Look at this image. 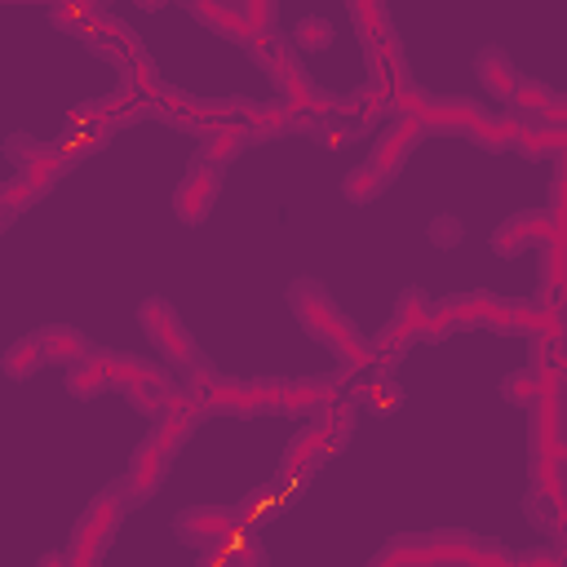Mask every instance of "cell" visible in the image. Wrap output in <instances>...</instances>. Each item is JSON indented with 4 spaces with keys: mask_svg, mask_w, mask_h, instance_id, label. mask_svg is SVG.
<instances>
[{
    "mask_svg": "<svg viewBox=\"0 0 567 567\" xmlns=\"http://www.w3.org/2000/svg\"><path fill=\"white\" fill-rule=\"evenodd\" d=\"M288 306L297 315V323L319 341L328 346L350 372H363V368H377V354H372V341L359 337V328L337 310V301L315 284V279H297L288 288Z\"/></svg>",
    "mask_w": 567,
    "mask_h": 567,
    "instance_id": "6da1fadb",
    "label": "cell"
},
{
    "mask_svg": "<svg viewBox=\"0 0 567 567\" xmlns=\"http://www.w3.org/2000/svg\"><path fill=\"white\" fill-rule=\"evenodd\" d=\"M128 505H133V501H128V483H124V478L106 483V487L89 501V509L80 514V523L71 527V540H66L71 567H102V558H106V549H111V540H115L120 518H124Z\"/></svg>",
    "mask_w": 567,
    "mask_h": 567,
    "instance_id": "7a4b0ae2",
    "label": "cell"
},
{
    "mask_svg": "<svg viewBox=\"0 0 567 567\" xmlns=\"http://www.w3.org/2000/svg\"><path fill=\"white\" fill-rule=\"evenodd\" d=\"M190 390L199 394L204 412H221V416H261V412H279V390L284 381L275 377H257V381H230L208 372L204 363L190 368Z\"/></svg>",
    "mask_w": 567,
    "mask_h": 567,
    "instance_id": "3957f363",
    "label": "cell"
},
{
    "mask_svg": "<svg viewBox=\"0 0 567 567\" xmlns=\"http://www.w3.org/2000/svg\"><path fill=\"white\" fill-rule=\"evenodd\" d=\"M430 315H434V301H430L421 288H403V292H399L390 323H385V328L377 332V341H372V354H377V368H381V372H390V368L408 354V346H416V341L425 337Z\"/></svg>",
    "mask_w": 567,
    "mask_h": 567,
    "instance_id": "277c9868",
    "label": "cell"
},
{
    "mask_svg": "<svg viewBox=\"0 0 567 567\" xmlns=\"http://www.w3.org/2000/svg\"><path fill=\"white\" fill-rule=\"evenodd\" d=\"M137 323H142V332L151 337V346H155L168 363H177V368H199V346H195L190 328L177 319V310H173L164 297H146V301L137 306Z\"/></svg>",
    "mask_w": 567,
    "mask_h": 567,
    "instance_id": "5b68a950",
    "label": "cell"
},
{
    "mask_svg": "<svg viewBox=\"0 0 567 567\" xmlns=\"http://www.w3.org/2000/svg\"><path fill=\"white\" fill-rule=\"evenodd\" d=\"M266 71H270V80H275L279 97H284L292 111H301V115H332V111H337V97L315 89V80L306 75V66H301V62H297V53L288 49V40L270 53Z\"/></svg>",
    "mask_w": 567,
    "mask_h": 567,
    "instance_id": "8992f818",
    "label": "cell"
},
{
    "mask_svg": "<svg viewBox=\"0 0 567 567\" xmlns=\"http://www.w3.org/2000/svg\"><path fill=\"white\" fill-rule=\"evenodd\" d=\"M173 532H177V540L208 554V549H221L239 532V509L235 505H190L173 518Z\"/></svg>",
    "mask_w": 567,
    "mask_h": 567,
    "instance_id": "52a82bcc",
    "label": "cell"
},
{
    "mask_svg": "<svg viewBox=\"0 0 567 567\" xmlns=\"http://www.w3.org/2000/svg\"><path fill=\"white\" fill-rule=\"evenodd\" d=\"M199 416H204V403H199V394L190 390V385H173L168 390V399H164V412L155 416V430H151V439L164 447V456L173 461L182 447H186V439L195 434V425H199Z\"/></svg>",
    "mask_w": 567,
    "mask_h": 567,
    "instance_id": "ba28073f",
    "label": "cell"
},
{
    "mask_svg": "<svg viewBox=\"0 0 567 567\" xmlns=\"http://www.w3.org/2000/svg\"><path fill=\"white\" fill-rule=\"evenodd\" d=\"M217 195H221V168H213V164H204V159L195 155L190 168H186V177H182L177 190H173V213H177V221H182V226H199V221L213 213Z\"/></svg>",
    "mask_w": 567,
    "mask_h": 567,
    "instance_id": "9c48e42d",
    "label": "cell"
},
{
    "mask_svg": "<svg viewBox=\"0 0 567 567\" xmlns=\"http://www.w3.org/2000/svg\"><path fill=\"white\" fill-rule=\"evenodd\" d=\"M443 306L452 310L456 328H487V332H501V337H514V301L505 297H492V292H456V297H443Z\"/></svg>",
    "mask_w": 567,
    "mask_h": 567,
    "instance_id": "30bf717a",
    "label": "cell"
},
{
    "mask_svg": "<svg viewBox=\"0 0 567 567\" xmlns=\"http://www.w3.org/2000/svg\"><path fill=\"white\" fill-rule=\"evenodd\" d=\"M425 137V124L421 120H412V115H390V124L377 133V142H372V155H368V164L381 173V177H390L394 182V173L408 164V155H412V146Z\"/></svg>",
    "mask_w": 567,
    "mask_h": 567,
    "instance_id": "8fae6325",
    "label": "cell"
},
{
    "mask_svg": "<svg viewBox=\"0 0 567 567\" xmlns=\"http://www.w3.org/2000/svg\"><path fill=\"white\" fill-rule=\"evenodd\" d=\"M549 239H554V230H549L545 208H523V213L505 217V221L492 230V248H496L501 257H518L523 248H532V244H549Z\"/></svg>",
    "mask_w": 567,
    "mask_h": 567,
    "instance_id": "7c38bea8",
    "label": "cell"
},
{
    "mask_svg": "<svg viewBox=\"0 0 567 567\" xmlns=\"http://www.w3.org/2000/svg\"><path fill=\"white\" fill-rule=\"evenodd\" d=\"M164 474H168V456H164V447L146 434V439L133 447V456H128V474H124L128 501H133V505H146V501L159 492Z\"/></svg>",
    "mask_w": 567,
    "mask_h": 567,
    "instance_id": "4fadbf2b",
    "label": "cell"
},
{
    "mask_svg": "<svg viewBox=\"0 0 567 567\" xmlns=\"http://www.w3.org/2000/svg\"><path fill=\"white\" fill-rule=\"evenodd\" d=\"M257 142V133H252V124H248V115H235V120H226V124H217L213 133H204L199 137V159L204 164H213V168H226L244 146H252Z\"/></svg>",
    "mask_w": 567,
    "mask_h": 567,
    "instance_id": "5bb4252c",
    "label": "cell"
},
{
    "mask_svg": "<svg viewBox=\"0 0 567 567\" xmlns=\"http://www.w3.org/2000/svg\"><path fill=\"white\" fill-rule=\"evenodd\" d=\"M199 22H208L217 35H226V40H235V44H252L257 35H252V27H248V18H244V4H221V0H190L186 4Z\"/></svg>",
    "mask_w": 567,
    "mask_h": 567,
    "instance_id": "9a60e30c",
    "label": "cell"
},
{
    "mask_svg": "<svg viewBox=\"0 0 567 567\" xmlns=\"http://www.w3.org/2000/svg\"><path fill=\"white\" fill-rule=\"evenodd\" d=\"M474 71H478L483 89H487L496 102H509V97H514V89H518V80H523V75L514 71L509 53H505V49H496V44L478 49V58H474Z\"/></svg>",
    "mask_w": 567,
    "mask_h": 567,
    "instance_id": "2e32d148",
    "label": "cell"
},
{
    "mask_svg": "<svg viewBox=\"0 0 567 567\" xmlns=\"http://www.w3.org/2000/svg\"><path fill=\"white\" fill-rule=\"evenodd\" d=\"M66 390H71V399H97L102 390H115L111 385V350H93L89 359L71 363L66 368Z\"/></svg>",
    "mask_w": 567,
    "mask_h": 567,
    "instance_id": "e0dca14e",
    "label": "cell"
},
{
    "mask_svg": "<svg viewBox=\"0 0 567 567\" xmlns=\"http://www.w3.org/2000/svg\"><path fill=\"white\" fill-rule=\"evenodd\" d=\"M35 337H40V346H44L49 363H62V368H71V363H80V359H89V354H93L89 337H84L80 328H71V323H44Z\"/></svg>",
    "mask_w": 567,
    "mask_h": 567,
    "instance_id": "ac0fdd59",
    "label": "cell"
},
{
    "mask_svg": "<svg viewBox=\"0 0 567 567\" xmlns=\"http://www.w3.org/2000/svg\"><path fill=\"white\" fill-rule=\"evenodd\" d=\"M478 115H483V106L470 102V97H434V106L421 115V124H425V133L430 128H439V133H470Z\"/></svg>",
    "mask_w": 567,
    "mask_h": 567,
    "instance_id": "d6986e66",
    "label": "cell"
},
{
    "mask_svg": "<svg viewBox=\"0 0 567 567\" xmlns=\"http://www.w3.org/2000/svg\"><path fill=\"white\" fill-rule=\"evenodd\" d=\"M44 363H49V354H44V346H40V337H35V332L18 337V341L0 354V372H4L9 381H27V377H35Z\"/></svg>",
    "mask_w": 567,
    "mask_h": 567,
    "instance_id": "ffe728a7",
    "label": "cell"
},
{
    "mask_svg": "<svg viewBox=\"0 0 567 567\" xmlns=\"http://www.w3.org/2000/svg\"><path fill=\"white\" fill-rule=\"evenodd\" d=\"M545 292H540V306L567 315V248L558 239L545 244Z\"/></svg>",
    "mask_w": 567,
    "mask_h": 567,
    "instance_id": "44dd1931",
    "label": "cell"
},
{
    "mask_svg": "<svg viewBox=\"0 0 567 567\" xmlns=\"http://www.w3.org/2000/svg\"><path fill=\"white\" fill-rule=\"evenodd\" d=\"M66 168H71V164L62 159V151H58L53 142H44V146H40V151H35V155H31V159L18 168V177H27V182H31L40 195H49Z\"/></svg>",
    "mask_w": 567,
    "mask_h": 567,
    "instance_id": "7402d4cb",
    "label": "cell"
},
{
    "mask_svg": "<svg viewBox=\"0 0 567 567\" xmlns=\"http://www.w3.org/2000/svg\"><path fill=\"white\" fill-rule=\"evenodd\" d=\"M350 22L359 27L363 49H368V44H381V40H394L390 9H385V4H377V0H350Z\"/></svg>",
    "mask_w": 567,
    "mask_h": 567,
    "instance_id": "603a6c76",
    "label": "cell"
},
{
    "mask_svg": "<svg viewBox=\"0 0 567 567\" xmlns=\"http://www.w3.org/2000/svg\"><path fill=\"white\" fill-rule=\"evenodd\" d=\"M518 155L527 159H545V155H567V128H554V124H523L518 142H514Z\"/></svg>",
    "mask_w": 567,
    "mask_h": 567,
    "instance_id": "cb8c5ba5",
    "label": "cell"
},
{
    "mask_svg": "<svg viewBox=\"0 0 567 567\" xmlns=\"http://www.w3.org/2000/svg\"><path fill=\"white\" fill-rule=\"evenodd\" d=\"M518 133H523V124L514 120V115H478L474 120V128H470V137L483 146V151H505V146H514L518 142Z\"/></svg>",
    "mask_w": 567,
    "mask_h": 567,
    "instance_id": "d4e9b609",
    "label": "cell"
},
{
    "mask_svg": "<svg viewBox=\"0 0 567 567\" xmlns=\"http://www.w3.org/2000/svg\"><path fill=\"white\" fill-rule=\"evenodd\" d=\"M354 399L368 408V412H377V416H385V412H399L403 408V385L390 377V372H381V377H372V381H363L359 390H354Z\"/></svg>",
    "mask_w": 567,
    "mask_h": 567,
    "instance_id": "484cf974",
    "label": "cell"
},
{
    "mask_svg": "<svg viewBox=\"0 0 567 567\" xmlns=\"http://www.w3.org/2000/svg\"><path fill=\"white\" fill-rule=\"evenodd\" d=\"M102 9H106V4H97V0H58V4L49 9V22H53L58 31H66V35H75V40H80V35H84V27H89Z\"/></svg>",
    "mask_w": 567,
    "mask_h": 567,
    "instance_id": "4316f807",
    "label": "cell"
},
{
    "mask_svg": "<svg viewBox=\"0 0 567 567\" xmlns=\"http://www.w3.org/2000/svg\"><path fill=\"white\" fill-rule=\"evenodd\" d=\"M385 186H390V177H381V173H377L368 159H363V164H354V168L341 177V195H346L350 204H372V199H377Z\"/></svg>",
    "mask_w": 567,
    "mask_h": 567,
    "instance_id": "83f0119b",
    "label": "cell"
},
{
    "mask_svg": "<svg viewBox=\"0 0 567 567\" xmlns=\"http://www.w3.org/2000/svg\"><path fill=\"white\" fill-rule=\"evenodd\" d=\"M221 558H226L230 567H270V558H266V549H261V540H257V527H244V523H239V532L221 545Z\"/></svg>",
    "mask_w": 567,
    "mask_h": 567,
    "instance_id": "f1b7e54d",
    "label": "cell"
},
{
    "mask_svg": "<svg viewBox=\"0 0 567 567\" xmlns=\"http://www.w3.org/2000/svg\"><path fill=\"white\" fill-rule=\"evenodd\" d=\"M501 399L514 403V408H523V412H532L536 399H540V377H536L527 363L514 368V372H505V381H501Z\"/></svg>",
    "mask_w": 567,
    "mask_h": 567,
    "instance_id": "f546056e",
    "label": "cell"
},
{
    "mask_svg": "<svg viewBox=\"0 0 567 567\" xmlns=\"http://www.w3.org/2000/svg\"><path fill=\"white\" fill-rule=\"evenodd\" d=\"M106 137H111L106 128H62V137H58L53 146L62 151V159H66V164H80V159H84V155H93Z\"/></svg>",
    "mask_w": 567,
    "mask_h": 567,
    "instance_id": "4dcf8cb0",
    "label": "cell"
},
{
    "mask_svg": "<svg viewBox=\"0 0 567 567\" xmlns=\"http://www.w3.org/2000/svg\"><path fill=\"white\" fill-rule=\"evenodd\" d=\"M35 199H40V190H35L27 177H9V182L0 186V226H13V217L27 213Z\"/></svg>",
    "mask_w": 567,
    "mask_h": 567,
    "instance_id": "1f68e13d",
    "label": "cell"
},
{
    "mask_svg": "<svg viewBox=\"0 0 567 567\" xmlns=\"http://www.w3.org/2000/svg\"><path fill=\"white\" fill-rule=\"evenodd\" d=\"M554 89L549 84H540V80H518V89H514V97H509V106L514 111H523V115H532V120H540L549 106H554Z\"/></svg>",
    "mask_w": 567,
    "mask_h": 567,
    "instance_id": "d6a6232c",
    "label": "cell"
},
{
    "mask_svg": "<svg viewBox=\"0 0 567 567\" xmlns=\"http://www.w3.org/2000/svg\"><path fill=\"white\" fill-rule=\"evenodd\" d=\"M545 217H549L554 239H563V235H567V155H558V173H554V186H549V208H545Z\"/></svg>",
    "mask_w": 567,
    "mask_h": 567,
    "instance_id": "836d02e7",
    "label": "cell"
},
{
    "mask_svg": "<svg viewBox=\"0 0 567 567\" xmlns=\"http://www.w3.org/2000/svg\"><path fill=\"white\" fill-rule=\"evenodd\" d=\"M310 137L319 142V146H328V151H341L346 142H354V128H350V120L346 115H319L315 120V128H310Z\"/></svg>",
    "mask_w": 567,
    "mask_h": 567,
    "instance_id": "e575fe53",
    "label": "cell"
},
{
    "mask_svg": "<svg viewBox=\"0 0 567 567\" xmlns=\"http://www.w3.org/2000/svg\"><path fill=\"white\" fill-rule=\"evenodd\" d=\"M292 44H297V49H328V44H332V27H328V18L306 13V18L292 27Z\"/></svg>",
    "mask_w": 567,
    "mask_h": 567,
    "instance_id": "d590c367",
    "label": "cell"
},
{
    "mask_svg": "<svg viewBox=\"0 0 567 567\" xmlns=\"http://www.w3.org/2000/svg\"><path fill=\"white\" fill-rule=\"evenodd\" d=\"M430 239H434V248H456V244L465 239V226H461V217H452V213H439V217L430 221Z\"/></svg>",
    "mask_w": 567,
    "mask_h": 567,
    "instance_id": "8d00e7d4",
    "label": "cell"
},
{
    "mask_svg": "<svg viewBox=\"0 0 567 567\" xmlns=\"http://www.w3.org/2000/svg\"><path fill=\"white\" fill-rule=\"evenodd\" d=\"M244 18L252 35H275V4L270 0H244Z\"/></svg>",
    "mask_w": 567,
    "mask_h": 567,
    "instance_id": "74e56055",
    "label": "cell"
},
{
    "mask_svg": "<svg viewBox=\"0 0 567 567\" xmlns=\"http://www.w3.org/2000/svg\"><path fill=\"white\" fill-rule=\"evenodd\" d=\"M452 332H456V319H452V310H447L443 301H434V315H430V323H425V337H421V341L439 346V341H447Z\"/></svg>",
    "mask_w": 567,
    "mask_h": 567,
    "instance_id": "f35d334b",
    "label": "cell"
},
{
    "mask_svg": "<svg viewBox=\"0 0 567 567\" xmlns=\"http://www.w3.org/2000/svg\"><path fill=\"white\" fill-rule=\"evenodd\" d=\"M40 146H44V142H35V137H27V133H13V137L4 142V155H9V159L22 168V164H27V159H31Z\"/></svg>",
    "mask_w": 567,
    "mask_h": 567,
    "instance_id": "ab89813d",
    "label": "cell"
},
{
    "mask_svg": "<svg viewBox=\"0 0 567 567\" xmlns=\"http://www.w3.org/2000/svg\"><path fill=\"white\" fill-rule=\"evenodd\" d=\"M518 567H567V554L563 549H532V554H518Z\"/></svg>",
    "mask_w": 567,
    "mask_h": 567,
    "instance_id": "60d3db41",
    "label": "cell"
},
{
    "mask_svg": "<svg viewBox=\"0 0 567 567\" xmlns=\"http://www.w3.org/2000/svg\"><path fill=\"white\" fill-rule=\"evenodd\" d=\"M540 124H554V128H567V97H554V106L540 115Z\"/></svg>",
    "mask_w": 567,
    "mask_h": 567,
    "instance_id": "b9f144b4",
    "label": "cell"
},
{
    "mask_svg": "<svg viewBox=\"0 0 567 567\" xmlns=\"http://www.w3.org/2000/svg\"><path fill=\"white\" fill-rule=\"evenodd\" d=\"M35 567H71V558H66V549H49V554H40Z\"/></svg>",
    "mask_w": 567,
    "mask_h": 567,
    "instance_id": "7bdbcfd3",
    "label": "cell"
},
{
    "mask_svg": "<svg viewBox=\"0 0 567 567\" xmlns=\"http://www.w3.org/2000/svg\"><path fill=\"white\" fill-rule=\"evenodd\" d=\"M554 372H558V385L567 394V350H554Z\"/></svg>",
    "mask_w": 567,
    "mask_h": 567,
    "instance_id": "ee69618b",
    "label": "cell"
},
{
    "mask_svg": "<svg viewBox=\"0 0 567 567\" xmlns=\"http://www.w3.org/2000/svg\"><path fill=\"white\" fill-rule=\"evenodd\" d=\"M558 244H563V248H567V235H563V239H558Z\"/></svg>",
    "mask_w": 567,
    "mask_h": 567,
    "instance_id": "f6af8a7d",
    "label": "cell"
}]
</instances>
